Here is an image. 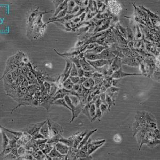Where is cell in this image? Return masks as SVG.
I'll list each match as a JSON object with an SVG mask.
<instances>
[{
  "label": "cell",
  "instance_id": "cell-9",
  "mask_svg": "<svg viewBox=\"0 0 160 160\" xmlns=\"http://www.w3.org/2000/svg\"><path fill=\"white\" fill-rule=\"evenodd\" d=\"M55 147L59 152L63 155H67L70 149V147L61 142H57L55 144Z\"/></svg>",
  "mask_w": 160,
  "mask_h": 160
},
{
  "label": "cell",
  "instance_id": "cell-18",
  "mask_svg": "<svg viewBox=\"0 0 160 160\" xmlns=\"http://www.w3.org/2000/svg\"><path fill=\"white\" fill-rule=\"evenodd\" d=\"M68 1H64L57 8L52 18L55 17H56L60 12H62V11L66 9V8L68 7Z\"/></svg>",
  "mask_w": 160,
  "mask_h": 160
},
{
  "label": "cell",
  "instance_id": "cell-42",
  "mask_svg": "<svg viewBox=\"0 0 160 160\" xmlns=\"http://www.w3.org/2000/svg\"><path fill=\"white\" fill-rule=\"evenodd\" d=\"M10 72H11V75H12V78L13 79L14 81H16L17 80V79H18L19 76V74L18 73V72H17V70H13V71H10Z\"/></svg>",
  "mask_w": 160,
  "mask_h": 160
},
{
  "label": "cell",
  "instance_id": "cell-21",
  "mask_svg": "<svg viewBox=\"0 0 160 160\" xmlns=\"http://www.w3.org/2000/svg\"><path fill=\"white\" fill-rule=\"evenodd\" d=\"M106 49V48L104 46L100 45L97 44L96 47H95L93 49L90 50H87L84 53H87V52H92L96 54H99L100 53L102 52L104 50Z\"/></svg>",
  "mask_w": 160,
  "mask_h": 160
},
{
  "label": "cell",
  "instance_id": "cell-17",
  "mask_svg": "<svg viewBox=\"0 0 160 160\" xmlns=\"http://www.w3.org/2000/svg\"><path fill=\"white\" fill-rule=\"evenodd\" d=\"M40 133L42 134V135L45 138L48 139L49 134V125H48L47 120L41 127L40 130Z\"/></svg>",
  "mask_w": 160,
  "mask_h": 160
},
{
  "label": "cell",
  "instance_id": "cell-54",
  "mask_svg": "<svg viewBox=\"0 0 160 160\" xmlns=\"http://www.w3.org/2000/svg\"><path fill=\"white\" fill-rule=\"evenodd\" d=\"M89 83L91 85V88H93L95 86V80H94V79L92 78H89Z\"/></svg>",
  "mask_w": 160,
  "mask_h": 160
},
{
  "label": "cell",
  "instance_id": "cell-51",
  "mask_svg": "<svg viewBox=\"0 0 160 160\" xmlns=\"http://www.w3.org/2000/svg\"><path fill=\"white\" fill-rule=\"evenodd\" d=\"M29 85H29V83L28 80L26 78V77H25V79L24 81L22 83V86H24V87L28 88L29 86Z\"/></svg>",
  "mask_w": 160,
  "mask_h": 160
},
{
  "label": "cell",
  "instance_id": "cell-43",
  "mask_svg": "<svg viewBox=\"0 0 160 160\" xmlns=\"http://www.w3.org/2000/svg\"><path fill=\"white\" fill-rule=\"evenodd\" d=\"M95 72H92V71H85L84 72V77L89 79L90 78H92V74Z\"/></svg>",
  "mask_w": 160,
  "mask_h": 160
},
{
  "label": "cell",
  "instance_id": "cell-29",
  "mask_svg": "<svg viewBox=\"0 0 160 160\" xmlns=\"http://www.w3.org/2000/svg\"><path fill=\"white\" fill-rule=\"evenodd\" d=\"M55 144H45V147L42 150V151L45 154H48L51 150L53 149V148L55 147Z\"/></svg>",
  "mask_w": 160,
  "mask_h": 160
},
{
  "label": "cell",
  "instance_id": "cell-59",
  "mask_svg": "<svg viewBox=\"0 0 160 160\" xmlns=\"http://www.w3.org/2000/svg\"><path fill=\"white\" fill-rule=\"evenodd\" d=\"M17 71L18 73L19 74V75H24L23 74V72H22V70L21 68H20V67H18V68L16 70Z\"/></svg>",
  "mask_w": 160,
  "mask_h": 160
},
{
  "label": "cell",
  "instance_id": "cell-19",
  "mask_svg": "<svg viewBox=\"0 0 160 160\" xmlns=\"http://www.w3.org/2000/svg\"><path fill=\"white\" fill-rule=\"evenodd\" d=\"M52 105H58L59 106H62L65 108H66L67 109H69L70 111H72L71 108L68 106V105L67 104L64 98H61V99H57L55 100L54 102L52 103Z\"/></svg>",
  "mask_w": 160,
  "mask_h": 160
},
{
  "label": "cell",
  "instance_id": "cell-4",
  "mask_svg": "<svg viewBox=\"0 0 160 160\" xmlns=\"http://www.w3.org/2000/svg\"><path fill=\"white\" fill-rule=\"evenodd\" d=\"M1 129L5 131L7 136L9 137V139H15L18 141V140L21 137L24 132L22 131H16L11 130L5 128H4L1 125Z\"/></svg>",
  "mask_w": 160,
  "mask_h": 160
},
{
  "label": "cell",
  "instance_id": "cell-45",
  "mask_svg": "<svg viewBox=\"0 0 160 160\" xmlns=\"http://www.w3.org/2000/svg\"><path fill=\"white\" fill-rule=\"evenodd\" d=\"M43 87L48 91V92H49V93L50 89H51V85H50V84L48 82L45 81L43 83Z\"/></svg>",
  "mask_w": 160,
  "mask_h": 160
},
{
  "label": "cell",
  "instance_id": "cell-23",
  "mask_svg": "<svg viewBox=\"0 0 160 160\" xmlns=\"http://www.w3.org/2000/svg\"><path fill=\"white\" fill-rule=\"evenodd\" d=\"M1 134L2 137V149H4L9 144V138L4 130L1 129Z\"/></svg>",
  "mask_w": 160,
  "mask_h": 160
},
{
  "label": "cell",
  "instance_id": "cell-12",
  "mask_svg": "<svg viewBox=\"0 0 160 160\" xmlns=\"http://www.w3.org/2000/svg\"><path fill=\"white\" fill-rule=\"evenodd\" d=\"M122 58L115 57L111 64V68L113 72H115L122 68Z\"/></svg>",
  "mask_w": 160,
  "mask_h": 160
},
{
  "label": "cell",
  "instance_id": "cell-16",
  "mask_svg": "<svg viewBox=\"0 0 160 160\" xmlns=\"http://www.w3.org/2000/svg\"><path fill=\"white\" fill-rule=\"evenodd\" d=\"M84 58H85L87 60L89 61H95L100 59L98 54H96L92 52L84 53Z\"/></svg>",
  "mask_w": 160,
  "mask_h": 160
},
{
  "label": "cell",
  "instance_id": "cell-53",
  "mask_svg": "<svg viewBox=\"0 0 160 160\" xmlns=\"http://www.w3.org/2000/svg\"><path fill=\"white\" fill-rule=\"evenodd\" d=\"M80 85H80V84H79V83L78 84H76V85H74L72 90L77 92L79 90V88L80 87Z\"/></svg>",
  "mask_w": 160,
  "mask_h": 160
},
{
  "label": "cell",
  "instance_id": "cell-46",
  "mask_svg": "<svg viewBox=\"0 0 160 160\" xmlns=\"http://www.w3.org/2000/svg\"><path fill=\"white\" fill-rule=\"evenodd\" d=\"M106 92H104V93H102V94H100L99 98H100V101H101V103L106 102Z\"/></svg>",
  "mask_w": 160,
  "mask_h": 160
},
{
  "label": "cell",
  "instance_id": "cell-57",
  "mask_svg": "<svg viewBox=\"0 0 160 160\" xmlns=\"http://www.w3.org/2000/svg\"><path fill=\"white\" fill-rule=\"evenodd\" d=\"M88 79L85 77H81V78H80V81H79V84L80 85H82V84L85 82L86 80H87Z\"/></svg>",
  "mask_w": 160,
  "mask_h": 160
},
{
  "label": "cell",
  "instance_id": "cell-39",
  "mask_svg": "<svg viewBox=\"0 0 160 160\" xmlns=\"http://www.w3.org/2000/svg\"><path fill=\"white\" fill-rule=\"evenodd\" d=\"M106 140V139H103L100 140H94V141H91V143H92V144H94L96 145H99L103 144L104 145L105 144Z\"/></svg>",
  "mask_w": 160,
  "mask_h": 160
},
{
  "label": "cell",
  "instance_id": "cell-7",
  "mask_svg": "<svg viewBox=\"0 0 160 160\" xmlns=\"http://www.w3.org/2000/svg\"><path fill=\"white\" fill-rule=\"evenodd\" d=\"M122 63L131 67H138L139 66V63L136 59L132 57H124L122 59Z\"/></svg>",
  "mask_w": 160,
  "mask_h": 160
},
{
  "label": "cell",
  "instance_id": "cell-41",
  "mask_svg": "<svg viewBox=\"0 0 160 160\" xmlns=\"http://www.w3.org/2000/svg\"><path fill=\"white\" fill-rule=\"evenodd\" d=\"M3 159H17L18 157L11 153V152L3 156Z\"/></svg>",
  "mask_w": 160,
  "mask_h": 160
},
{
  "label": "cell",
  "instance_id": "cell-52",
  "mask_svg": "<svg viewBox=\"0 0 160 160\" xmlns=\"http://www.w3.org/2000/svg\"><path fill=\"white\" fill-rule=\"evenodd\" d=\"M96 2H97V7H98V11H99V10L103 7L104 3H103V1H97Z\"/></svg>",
  "mask_w": 160,
  "mask_h": 160
},
{
  "label": "cell",
  "instance_id": "cell-40",
  "mask_svg": "<svg viewBox=\"0 0 160 160\" xmlns=\"http://www.w3.org/2000/svg\"><path fill=\"white\" fill-rule=\"evenodd\" d=\"M70 80H71L72 82L74 84V85H76V84H79L80 81V77H69Z\"/></svg>",
  "mask_w": 160,
  "mask_h": 160
},
{
  "label": "cell",
  "instance_id": "cell-38",
  "mask_svg": "<svg viewBox=\"0 0 160 160\" xmlns=\"http://www.w3.org/2000/svg\"><path fill=\"white\" fill-rule=\"evenodd\" d=\"M100 109L101 110V112H102V114H103L104 113L107 112V111H108V105L106 104L101 103V104L100 105Z\"/></svg>",
  "mask_w": 160,
  "mask_h": 160
},
{
  "label": "cell",
  "instance_id": "cell-6",
  "mask_svg": "<svg viewBox=\"0 0 160 160\" xmlns=\"http://www.w3.org/2000/svg\"><path fill=\"white\" fill-rule=\"evenodd\" d=\"M100 59H104V60H110L113 59L116 57L112 52L110 50L108 49H105L103 51L98 54Z\"/></svg>",
  "mask_w": 160,
  "mask_h": 160
},
{
  "label": "cell",
  "instance_id": "cell-15",
  "mask_svg": "<svg viewBox=\"0 0 160 160\" xmlns=\"http://www.w3.org/2000/svg\"><path fill=\"white\" fill-rule=\"evenodd\" d=\"M97 131V129H95L93 130H91V131L87 132V133L86 134V136H85V137L83 138V139H82V140L81 141V142L80 143V144L79 145L78 148H77V151L78 150H79L83 146H84L86 144V143L88 142V141L89 140L90 136L92 135V134L94 133L95 132H96Z\"/></svg>",
  "mask_w": 160,
  "mask_h": 160
},
{
  "label": "cell",
  "instance_id": "cell-50",
  "mask_svg": "<svg viewBox=\"0 0 160 160\" xmlns=\"http://www.w3.org/2000/svg\"><path fill=\"white\" fill-rule=\"evenodd\" d=\"M64 1H52L54 4V5H55V9H56Z\"/></svg>",
  "mask_w": 160,
  "mask_h": 160
},
{
  "label": "cell",
  "instance_id": "cell-5",
  "mask_svg": "<svg viewBox=\"0 0 160 160\" xmlns=\"http://www.w3.org/2000/svg\"><path fill=\"white\" fill-rule=\"evenodd\" d=\"M113 59L110 60H104V59H99L95 61H89L87 60L92 67H94L95 69H96L97 68H100L108 64H111Z\"/></svg>",
  "mask_w": 160,
  "mask_h": 160
},
{
  "label": "cell",
  "instance_id": "cell-22",
  "mask_svg": "<svg viewBox=\"0 0 160 160\" xmlns=\"http://www.w3.org/2000/svg\"><path fill=\"white\" fill-rule=\"evenodd\" d=\"M91 140L90 139V141L89 144L88 145V151L89 155H91L92 153H94L95 151H96L97 149L99 148L100 147H102L103 146V144L99 145H96L94 144H92V143H91Z\"/></svg>",
  "mask_w": 160,
  "mask_h": 160
},
{
  "label": "cell",
  "instance_id": "cell-44",
  "mask_svg": "<svg viewBox=\"0 0 160 160\" xmlns=\"http://www.w3.org/2000/svg\"><path fill=\"white\" fill-rule=\"evenodd\" d=\"M19 90L22 92V93L24 95H26L27 94L29 93V91H28V89L27 87H24V86H21L20 87H19Z\"/></svg>",
  "mask_w": 160,
  "mask_h": 160
},
{
  "label": "cell",
  "instance_id": "cell-2",
  "mask_svg": "<svg viewBox=\"0 0 160 160\" xmlns=\"http://www.w3.org/2000/svg\"><path fill=\"white\" fill-rule=\"evenodd\" d=\"M46 121H44L42 122H40V123H37L28 125V127H27L26 129H25V131L27 132L29 134H30L33 137L36 133L40 132V130L41 127L46 122Z\"/></svg>",
  "mask_w": 160,
  "mask_h": 160
},
{
  "label": "cell",
  "instance_id": "cell-33",
  "mask_svg": "<svg viewBox=\"0 0 160 160\" xmlns=\"http://www.w3.org/2000/svg\"><path fill=\"white\" fill-rule=\"evenodd\" d=\"M69 97H70V99L72 101L73 104L75 106H77L79 105V104L80 103V99L78 97L73 96V95H69Z\"/></svg>",
  "mask_w": 160,
  "mask_h": 160
},
{
  "label": "cell",
  "instance_id": "cell-26",
  "mask_svg": "<svg viewBox=\"0 0 160 160\" xmlns=\"http://www.w3.org/2000/svg\"><path fill=\"white\" fill-rule=\"evenodd\" d=\"M62 86H63V87L66 89V90H72L73 87L74 86V84L72 82L70 79L68 78L62 83Z\"/></svg>",
  "mask_w": 160,
  "mask_h": 160
},
{
  "label": "cell",
  "instance_id": "cell-55",
  "mask_svg": "<svg viewBox=\"0 0 160 160\" xmlns=\"http://www.w3.org/2000/svg\"><path fill=\"white\" fill-rule=\"evenodd\" d=\"M97 13V12L94 13V12H91V13H89L88 14V15L86 16V17H87L86 20H88V19H91V18H92V17H94V16L96 15Z\"/></svg>",
  "mask_w": 160,
  "mask_h": 160
},
{
  "label": "cell",
  "instance_id": "cell-1",
  "mask_svg": "<svg viewBox=\"0 0 160 160\" xmlns=\"http://www.w3.org/2000/svg\"><path fill=\"white\" fill-rule=\"evenodd\" d=\"M49 128V134L48 139L58 134H63V129L60 125L49 119L47 120Z\"/></svg>",
  "mask_w": 160,
  "mask_h": 160
},
{
  "label": "cell",
  "instance_id": "cell-36",
  "mask_svg": "<svg viewBox=\"0 0 160 160\" xmlns=\"http://www.w3.org/2000/svg\"><path fill=\"white\" fill-rule=\"evenodd\" d=\"M27 149L24 146H20L18 147V154L19 156H22L26 154Z\"/></svg>",
  "mask_w": 160,
  "mask_h": 160
},
{
  "label": "cell",
  "instance_id": "cell-13",
  "mask_svg": "<svg viewBox=\"0 0 160 160\" xmlns=\"http://www.w3.org/2000/svg\"><path fill=\"white\" fill-rule=\"evenodd\" d=\"M79 133H80V132H77V133L75 134V136L73 135L72 137H70L68 138H63V137H62L60 138L59 142H61L63 143V144L67 145L68 146H69L70 147H72L73 146V145H74L75 138L76 137V136H77Z\"/></svg>",
  "mask_w": 160,
  "mask_h": 160
},
{
  "label": "cell",
  "instance_id": "cell-37",
  "mask_svg": "<svg viewBox=\"0 0 160 160\" xmlns=\"http://www.w3.org/2000/svg\"><path fill=\"white\" fill-rule=\"evenodd\" d=\"M76 3L75 1H68V13L73 10L74 7L76 6Z\"/></svg>",
  "mask_w": 160,
  "mask_h": 160
},
{
  "label": "cell",
  "instance_id": "cell-25",
  "mask_svg": "<svg viewBox=\"0 0 160 160\" xmlns=\"http://www.w3.org/2000/svg\"><path fill=\"white\" fill-rule=\"evenodd\" d=\"M66 57L68 58L71 62H72L73 63H74L76 65V66H77V68H81V66L80 63V58L78 56Z\"/></svg>",
  "mask_w": 160,
  "mask_h": 160
},
{
  "label": "cell",
  "instance_id": "cell-8",
  "mask_svg": "<svg viewBox=\"0 0 160 160\" xmlns=\"http://www.w3.org/2000/svg\"><path fill=\"white\" fill-rule=\"evenodd\" d=\"M32 138L33 137L30 134H29L26 131H24L21 137L18 140L17 144L20 146H25Z\"/></svg>",
  "mask_w": 160,
  "mask_h": 160
},
{
  "label": "cell",
  "instance_id": "cell-56",
  "mask_svg": "<svg viewBox=\"0 0 160 160\" xmlns=\"http://www.w3.org/2000/svg\"><path fill=\"white\" fill-rule=\"evenodd\" d=\"M99 90H100V93L102 94V93H104V92H106V90H107V88L104 86H102L100 87V88H99Z\"/></svg>",
  "mask_w": 160,
  "mask_h": 160
},
{
  "label": "cell",
  "instance_id": "cell-11",
  "mask_svg": "<svg viewBox=\"0 0 160 160\" xmlns=\"http://www.w3.org/2000/svg\"><path fill=\"white\" fill-rule=\"evenodd\" d=\"M48 155L52 158V159L54 158H58L59 159H67V155H63L60 153L57 150L55 146Z\"/></svg>",
  "mask_w": 160,
  "mask_h": 160
},
{
  "label": "cell",
  "instance_id": "cell-47",
  "mask_svg": "<svg viewBox=\"0 0 160 160\" xmlns=\"http://www.w3.org/2000/svg\"><path fill=\"white\" fill-rule=\"evenodd\" d=\"M88 79L87 80H86L85 82H84L82 85L83 87H84L86 89H91V85H90V84L89 83Z\"/></svg>",
  "mask_w": 160,
  "mask_h": 160
},
{
  "label": "cell",
  "instance_id": "cell-24",
  "mask_svg": "<svg viewBox=\"0 0 160 160\" xmlns=\"http://www.w3.org/2000/svg\"><path fill=\"white\" fill-rule=\"evenodd\" d=\"M126 30H127V33L128 41V42L134 41V40L135 39V36H134V32L133 31V29H132L131 27L128 26Z\"/></svg>",
  "mask_w": 160,
  "mask_h": 160
},
{
  "label": "cell",
  "instance_id": "cell-48",
  "mask_svg": "<svg viewBox=\"0 0 160 160\" xmlns=\"http://www.w3.org/2000/svg\"><path fill=\"white\" fill-rule=\"evenodd\" d=\"M114 141L116 142H120L122 141V137L120 134H116L114 137Z\"/></svg>",
  "mask_w": 160,
  "mask_h": 160
},
{
  "label": "cell",
  "instance_id": "cell-20",
  "mask_svg": "<svg viewBox=\"0 0 160 160\" xmlns=\"http://www.w3.org/2000/svg\"><path fill=\"white\" fill-rule=\"evenodd\" d=\"M138 7H139V9H140L141 10L145 11L146 13V14L148 16V17L150 18L159 19V17L158 16H157L156 14L153 13V12H151L149 9H146V8L145 7H144L143 5H139Z\"/></svg>",
  "mask_w": 160,
  "mask_h": 160
},
{
  "label": "cell",
  "instance_id": "cell-60",
  "mask_svg": "<svg viewBox=\"0 0 160 160\" xmlns=\"http://www.w3.org/2000/svg\"><path fill=\"white\" fill-rule=\"evenodd\" d=\"M73 21L75 23H78V22H81V20H80L79 17H75V18L74 19H73Z\"/></svg>",
  "mask_w": 160,
  "mask_h": 160
},
{
  "label": "cell",
  "instance_id": "cell-49",
  "mask_svg": "<svg viewBox=\"0 0 160 160\" xmlns=\"http://www.w3.org/2000/svg\"><path fill=\"white\" fill-rule=\"evenodd\" d=\"M84 72H85V71H84L82 68H78V77L80 78L84 77Z\"/></svg>",
  "mask_w": 160,
  "mask_h": 160
},
{
  "label": "cell",
  "instance_id": "cell-31",
  "mask_svg": "<svg viewBox=\"0 0 160 160\" xmlns=\"http://www.w3.org/2000/svg\"><path fill=\"white\" fill-rule=\"evenodd\" d=\"M14 57V58L18 62V63H20L21 62H22L23 58L25 57V54L22 51H18L16 54L13 55Z\"/></svg>",
  "mask_w": 160,
  "mask_h": 160
},
{
  "label": "cell",
  "instance_id": "cell-30",
  "mask_svg": "<svg viewBox=\"0 0 160 160\" xmlns=\"http://www.w3.org/2000/svg\"><path fill=\"white\" fill-rule=\"evenodd\" d=\"M102 112H101L100 108H96V112L95 116L94 117L92 118L91 122H94L97 119L99 120V121H100V119H101V117H102Z\"/></svg>",
  "mask_w": 160,
  "mask_h": 160
},
{
  "label": "cell",
  "instance_id": "cell-32",
  "mask_svg": "<svg viewBox=\"0 0 160 160\" xmlns=\"http://www.w3.org/2000/svg\"><path fill=\"white\" fill-rule=\"evenodd\" d=\"M96 112V107L95 104L94 103L91 104L89 107V114L91 117V119L95 116Z\"/></svg>",
  "mask_w": 160,
  "mask_h": 160
},
{
  "label": "cell",
  "instance_id": "cell-58",
  "mask_svg": "<svg viewBox=\"0 0 160 160\" xmlns=\"http://www.w3.org/2000/svg\"><path fill=\"white\" fill-rule=\"evenodd\" d=\"M86 17V12H84V13H83L79 17V18H80V20H81V22H82L84 20H85Z\"/></svg>",
  "mask_w": 160,
  "mask_h": 160
},
{
  "label": "cell",
  "instance_id": "cell-28",
  "mask_svg": "<svg viewBox=\"0 0 160 160\" xmlns=\"http://www.w3.org/2000/svg\"><path fill=\"white\" fill-rule=\"evenodd\" d=\"M106 102L108 105V111H110V108L112 106H115V100H114L110 96L106 94Z\"/></svg>",
  "mask_w": 160,
  "mask_h": 160
},
{
  "label": "cell",
  "instance_id": "cell-3",
  "mask_svg": "<svg viewBox=\"0 0 160 160\" xmlns=\"http://www.w3.org/2000/svg\"><path fill=\"white\" fill-rule=\"evenodd\" d=\"M142 73H125L122 71V68L118 70L117 71L114 72L113 74L111 76L113 79H120L121 78L129 77V76H137V75H142Z\"/></svg>",
  "mask_w": 160,
  "mask_h": 160
},
{
  "label": "cell",
  "instance_id": "cell-35",
  "mask_svg": "<svg viewBox=\"0 0 160 160\" xmlns=\"http://www.w3.org/2000/svg\"><path fill=\"white\" fill-rule=\"evenodd\" d=\"M70 76H71V77H78V68L74 63H73V66L71 71Z\"/></svg>",
  "mask_w": 160,
  "mask_h": 160
},
{
  "label": "cell",
  "instance_id": "cell-27",
  "mask_svg": "<svg viewBox=\"0 0 160 160\" xmlns=\"http://www.w3.org/2000/svg\"><path fill=\"white\" fill-rule=\"evenodd\" d=\"M64 99H65V101H66V103H67V104L68 105V106L71 108V109H72L71 112H72V115H73V114H74V111H75V108H76V106H75L73 104V103H72V101H71V99H70V98L68 95H66V96H65V97H64Z\"/></svg>",
  "mask_w": 160,
  "mask_h": 160
},
{
  "label": "cell",
  "instance_id": "cell-14",
  "mask_svg": "<svg viewBox=\"0 0 160 160\" xmlns=\"http://www.w3.org/2000/svg\"><path fill=\"white\" fill-rule=\"evenodd\" d=\"M87 131H84L82 133H79L78 135L76 136V137L74 139V145L73 147L77 150V148L79 146V145L80 144V143L81 142V141L82 140V139H83V138L85 137V136H86V134L87 133Z\"/></svg>",
  "mask_w": 160,
  "mask_h": 160
},
{
  "label": "cell",
  "instance_id": "cell-34",
  "mask_svg": "<svg viewBox=\"0 0 160 160\" xmlns=\"http://www.w3.org/2000/svg\"><path fill=\"white\" fill-rule=\"evenodd\" d=\"M134 36H135V37H136V40H140L142 36V34L140 32V27L138 26V25H136V31H135V33H134Z\"/></svg>",
  "mask_w": 160,
  "mask_h": 160
},
{
  "label": "cell",
  "instance_id": "cell-10",
  "mask_svg": "<svg viewBox=\"0 0 160 160\" xmlns=\"http://www.w3.org/2000/svg\"><path fill=\"white\" fill-rule=\"evenodd\" d=\"M80 63L81 68L85 71L96 72V70L87 61V60L84 57L80 59Z\"/></svg>",
  "mask_w": 160,
  "mask_h": 160
}]
</instances>
